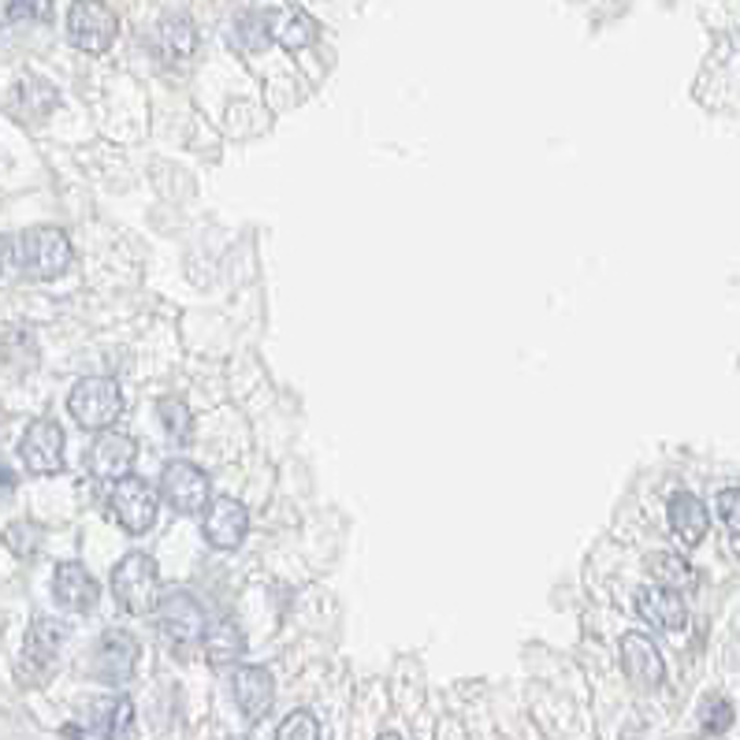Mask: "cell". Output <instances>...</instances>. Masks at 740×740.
Masks as SVG:
<instances>
[{"label":"cell","mask_w":740,"mask_h":740,"mask_svg":"<svg viewBox=\"0 0 740 740\" xmlns=\"http://www.w3.org/2000/svg\"><path fill=\"white\" fill-rule=\"evenodd\" d=\"M272 38L280 41L283 49L298 52L317 41V23H312V15L298 12V8H291V12H283L280 20L272 15Z\"/></svg>","instance_id":"cell-21"},{"label":"cell","mask_w":740,"mask_h":740,"mask_svg":"<svg viewBox=\"0 0 740 740\" xmlns=\"http://www.w3.org/2000/svg\"><path fill=\"white\" fill-rule=\"evenodd\" d=\"M67 413H72V421H78V429L104 432L124 413V391L112 377H86L75 383L72 398H67Z\"/></svg>","instance_id":"cell-4"},{"label":"cell","mask_w":740,"mask_h":740,"mask_svg":"<svg viewBox=\"0 0 740 740\" xmlns=\"http://www.w3.org/2000/svg\"><path fill=\"white\" fill-rule=\"evenodd\" d=\"M15 272V250H12V239H4L0 234V283H8Z\"/></svg>","instance_id":"cell-31"},{"label":"cell","mask_w":740,"mask_h":740,"mask_svg":"<svg viewBox=\"0 0 740 740\" xmlns=\"http://www.w3.org/2000/svg\"><path fill=\"white\" fill-rule=\"evenodd\" d=\"M161 495H164V502H168L171 510L194 518V513H202L205 502L213 499V487H208L205 469H197L194 461L179 458V461H168V465H164Z\"/></svg>","instance_id":"cell-7"},{"label":"cell","mask_w":740,"mask_h":740,"mask_svg":"<svg viewBox=\"0 0 740 740\" xmlns=\"http://www.w3.org/2000/svg\"><path fill=\"white\" fill-rule=\"evenodd\" d=\"M64 640H67L64 622H56V617H34L30 633H26V663H52Z\"/></svg>","instance_id":"cell-18"},{"label":"cell","mask_w":740,"mask_h":740,"mask_svg":"<svg viewBox=\"0 0 740 740\" xmlns=\"http://www.w3.org/2000/svg\"><path fill=\"white\" fill-rule=\"evenodd\" d=\"M98 715L101 718H90V729H78V737H124V733H130L135 703L130 700H104V703H98Z\"/></svg>","instance_id":"cell-20"},{"label":"cell","mask_w":740,"mask_h":740,"mask_svg":"<svg viewBox=\"0 0 740 740\" xmlns=\"http://www.w3.org/2000/svg\"><path fill=\"white\" fill-rule=\"evenodd\" d=\"M651 570V577H655V585H666V588H681L692 580V570L689 562L681 559V554H648V562H643Z\"/></svg>","instance_id":"cell-23"},{"label":"cell","mask_w":740,"mask_h":740,"mask_svg":"<svg viewBox=\"0 0 740 740\" xmlns=\"http://www.w3.org/2000/svg\"><path fill=\"white\" fill-rule=\"evenodd\" d=\"M153 614H156V625H161V637L168 640L171 648L179 651V655H190V651H194L197 643L205 640L208 617L202 611V603H197L190 591L171 588L168 596L156 599Z\"/></svg>","instance_id":"cell-2"},{"label":"cell","mask_w":740,"mask_h":740,"mask_svg":"<svg viewBox=\"0 0 740 740\" xmlns=\"http://www.w3.org/2000/svg\"><path fill=\"white\" fill-rule=\"evenodd\" d=\"M234 34H239V46L246 52H260L272 41V15L268 12H246L239 15V23H234Z\"/></svg>","instance_id":"cell-22"},{"label":"cell","mask_w":740,"mask_h":740,"mask_svg":"<svg viewBox=\"0 0 740 740\" xmlns=\"http://www.w3.org/2000/svg\"><path fill=\"white\" fill-rule=\"evenodd\" d=\"M15 250V272H23L26 280H56L72 265V239L60 228H26L20 239L12 242Z\"/></svg>","instance_id":"cell-1"},{"label":"cell","mask_w":740,"mask_h":740,"mask_svg":"<svg viewBox=\"0 0 740 740\" xmlns=\"http://www.w3.org/2000/svg\"><path fill=\"white\" fill-rule=\"evenodd\" d=\"M276 737H280V740H317L320 726H317V718H312L309 711H294V715L286 718L280 729H276Z\"/></svg>","instance_id":"cell-28"},{"label":"cell","mask_w":740,"mask_h":740,"mask_svg":"<svg viewBox=\"0 0 740 740\" xmlns=\"http://www.w3.org/2000/svg\"><path fill=\"white\" fill-rule=\"evenodd\" d=\"M700 726L703 733H726L729 726H733V707H729V700H707L700 711Z\"/></svg>","instance_id":"cell-29"},{"label":"cell","mask_w":740,"mask_h":740,"mask_svg":"<svg viewBox=\"0 0 740 740\" xmlns=\"http://www.w3.org/2000/svg\"><path fill=\"white\" fill-rule=\"evenodd\" d=\"M637 611L648 625L666 633H681L689 625V607H685L681 591L666 585H648L637 591Z\"/></svg>","instance_id":"cell-13"},{"label":"cell","mask_w":740,"mask_h":740,"mask_svg":"<svg viewBox=\"0 0 740 740\" xmlns=\"http://www.w3.org/2000/svg\"><path fill=\"white\" fill-rule=\"evenodd\" d=\"M231 685H234V703H239L246 722H260L268 715L276 692H272V674L265 666H239L231 674Z\"/></svg>","instance_id":"cell-14"},{"label":"cell","mask_w":740,"mask_h":740,"mask_svg":"<svg viewBox=\"0 0 740 740\" xmlns=\"http://www.w3.org/2000/svg\"><path fill=\"white\" fill-rule=\"evenodd\" d=\"M718 513H722V521L729 525V536H733V544H737V539H740V492H737V487L718 492Z\"/></svg>","instance_id":"cell-30"},{"label":"cell","mask_w":740,"mask_h":740,"mask_svg":"<svg viewBox=\"0 0 740 740\" xmlns=\"http://www.w3.org/2000/svg\"><path fill=\"white\" fill-rule=\"evenodd\" d=\"M156 413H161L164 432H168L171 443L190 439V409L182 406V398H161V403H156Z\"/></svg>","instance_id":"cell-26"},{"label":"cell","mask_w":740,"mask_h":740,"mask_svg":"<svg viewBox=\"0 0 740 740\" xmlns=\"http://www.w3.org/2000/svg\"><path fill=\"white\" fill-rule=\"evenodd\" d=\"M109 507H112V518H116L130 536H142L156 525L161 495H156L145 481H138V476L127 473V476H119L116 487H112Z\"/></svg>","instance_id":"cell-6"},{"label":"cell","mask_w":740,"mask_h":740,"mask_svg":"<svg viewBox=\"0 0 740 740\" xmlns=\"http://www.w3.org/2000/svg\"><path fill=\"white\" fill-rule=\"evenodd\" d=\"M669 528H674V536L681 539V544L696 547L703 536H707L711 513L692 492H677L674 499H669Z\"/></svg>","instance_id":"cell-16"},{"label":"cell","mask_w":740,"mask_h":740,"mask_svg":"<svg viewBox=\"0 0 740 740\" xmlns=\"http://www.w3.org/2000/svg\"><path fill=\"white\" fill-rule=\"evenodd\" d=\"M12 487H15V473L8 469V461L0 458V499H4V495H12Z\"/></svg>","instance_id":"cell-32"},{"label":"cell","mask_w":740,"mask_h":740,"mask_svg":"<svg viewBox=\"0 0 740 740\" xmlns=\"http://www.w3.org/2000/svg\"><path fill=\"white\" fill-rule=\"evenodd\" d=\"M205 521H202V533L208 539V547H220V551H234V547L246 539V528H250V513L242 507L239 499H228V495H220V499H208L205 502Z\"/></svg>","instance_id":"cell-10"},{"label":"cell","mask_w":740,"mask_h":740,"mask_svg":"<svg viewBox=\"0 0 740 740\" xmlns=\"http://www.w3.org/2000/svg\"><path fill=\"white\" fill-rule=\"evenodd\" d=\"M20 458L30 473L56 476L64 469V429L56 421H34L20 439Z\"/></svg>","instance_id":"cell-9"},{"label":"cell","mask_w":740,"mask_h":740,"mask_svg":"<svg viewBox=\"0 0 740 740\" xmlns=\"http://www.w3.org/2000/svg\"><path fill=\"white\" fill-rule=\"evenodd\" d=\"M205 637H208V659L213 663H228V659H239L246 651V640H242V633L231 622H224L220 629H205Z\"/></svg>","instance_id":"cell-24"},{"label":"cell","mask_w":740,"mask_h":740,"mask_svg":"<svg viewBox=\"0 0 740 740\" xmlns=\"http://www.w3.org/2000/svg\"><path fill=\"white\" fill-rule=\"evenodd\" d=\"M98 580L90 577L82 562H60L52 573V599L72 614H90L98 607Z\"/></svg>","instance_id":"cell-12"},{"label":"cell","mask_w":740,"mask_h":740,"mask_svg":"<svg viewBox=\"0 0 740 740\" xmlns=\"http://www.w3.org/2000/svg\"><path fill=\"white\" fill-rule=\"evenodd\" d=\"M135 458H138V447L130 435H119V432H104L98 443H93L90 450V469L98 481H109L116 484L119 476H127L130 469H135Z\"/></svg>","instance_id":"cell-15"},{"label":"cell","mask_w":740,"mask_h":740,"mask_svg":"<svg viewBox=\"0 0 740 740\" xmlns=\"http://www.w3.org/2000/svg\"><path fill=\"white\" fill-rule=\"evenodd\" d=\"M622 669L633 689L640 692H655L666 677L663 655H659V648L643 633H625L622 637Z\"/></svg>","instance_id":"cell-11"},{"label":"cell","mask_w":740,"mask_h":740,"mask_svg":"<svg viewBox=\"0 0 740 740\" xmlns=\"http://www.w3.org/2000/svg\"><path fill=\"white\" fill-rule=\"evenodd\" d=\"M60 104L56 90H52L49 82H41V78H26V82L15 86V101L12 109L20 112L23 119H46L52 109Z\"/></svg>","instance_id":"cell-19"},{"label":"cell","mask_w":740,"mask_h":740,"mask_svg":"<svg viewBox=\"0 0 740 740\" xmlns=\"http://www.w3.org/2000/svg\"><path fill=\"white\" fill-rule=\"evenodd\" d=\"M116 34H119V20L104 0H75L67 8V38H72L75 49L93 56V52L112 49Z\"/></svg>","instance_id":"cell-5"},{"label":"cell","mask_w":740,"mask_h":740,"mask_svg":"<svg viewBox=\"0 0 740 740\" xmlns=\"http://www.w3.org/2000/svg\"><path fill=\"white\" fill-rule=\"evenodd\" d=\"M41 525H34V521H12V525L4 528V547L15 554V559H30V554H38L41 547Z\"/></svg>","instance_id":"cell-25"},{"label":"cell","mask_w":740,"mask_h":740,"mask_svg":"<svg viewBox=\"0 0 740 740\" xmlns=\"http://www.w3.org/2000/svg\"><path fill=\"white\" fill-rule=\"evenodd\" d=\"M90 669L93 677L104 685H127L130 677H135V666H138V640L130 637L124 629H112L104 633V637L93 643L90 651Z\"/></svg>","instance_id":"cell-8"},{"label":"cell","mask_w":740,"mask_h":740,"mask_svg":"<svg viewBox=\"0 0 740 740\" xmlns=\"http://www.w3.org/2000/svg\"><path fill=\"white\" fill-rule=\"evenodd\" d=\"M112 596H116L119 611L142 617L153 614L156 599H161V573L156 562L145 551H130L124 554V562L112 570Z\"/></svg>","instance_id":"cell-3"},{"label":"cell","mask_w":740,"mask_h":740,"mask_svg":"<svg viewBox=\"0 0 740 740\" xmlns=\"http://www.w3.org/2000/svg\"><path fill=\"white\" fill-rule=\"evenodd\" d=\"M153 46L168 64H187L197 49V30L187 15H164L153 34Z\"/></svg>","instance_id":"cell-17"},{"label":"cell","mask_w":740,"mask_h":740,"mask_svg":"<svg viewBox=\"0 0 740 740\" xmlns=\"http://www.w3.org/2000/svg\"><path fill=\"white\" fill-rule=\"evenodd\" d=\"M4 15L8 23H46L52 20V0H12Z\"/></svg>","instance_id":"cell-27"}]
</instances>
